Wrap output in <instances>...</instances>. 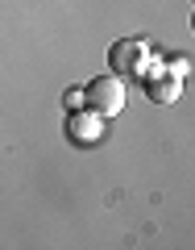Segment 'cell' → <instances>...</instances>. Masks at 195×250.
<instances>
[{
    "label": "cell",
    "mask_w": 195,
    "mask_h": 250,
    "mask_svg": "<svg viewBox=\"0 0 195 250\" xmlns=\"http://www.w3.org/2000/svg\"><path fill=\"white\" fill-rule=\"evenodd\" d=\"M83 108H91V113H100L108 121V117H116L124 108V80L121 75H96V80L83 88Z\"/></svg>",
    "instance_id": "1"
},
{
    "label": "cell",
    "mask_w": 195,
    "mask_h": 250,
    "mask_svg": "<svg viewBox=\"0 0 195 250\" xmlns=\"http://www.w3.org/2000/svg\"><path fill=\"white\" fill-rule=\"evenodd\" d=\"M145 42L142 38H121V42H112V50H108V71L112 75H142L145 71Z\"/></svg>",
    "instance_id": "2"
},
{
    "label": "cell",
    "mask_w": 195,
    "mask_h": 250,
    "mask_svg": "<svg viewBox=\"0 0 195 250\" xmlns=\"http://www.w3.org/2000/svg\"><path fill=\"white\" fill-rule=\"evenodd\" d=\"M145 80V96L154 100V104H175L178 92H183V75L170 71V67H154V71H142Z\"/></svg>",
    "instance_id": "3"
},
{
    "label": "cell",
    "mask_w": 195,
    "mask_h": 250,
    "mask_svg": "<svg viewBox=\"0 0 195 250\" xmlns=\"http://www.w3.org/2000/svg\"><path fill=\"white\" fill-rule=\"evenodd\" d=\"M67 138H71L75 146H96L100 138H104V117L91 113V108H75V113L67 117Z\"/></svg>",
    "instance_id": "4"
},
{
    "label": "cell",
    "mask_w": 195,
    "mask_h": 250,
    "mask_svg": "<svg viewBox=\"0 0 195 250\" xmlns=\"http://www.w3.org/2000/svg\"><path fill=\"white\" fill-rule=\"evenodd\" d=\"M62 100H67V108H83V88H71Z\"/></svg>",
    "instance_id": "5"
}]
</instances>
